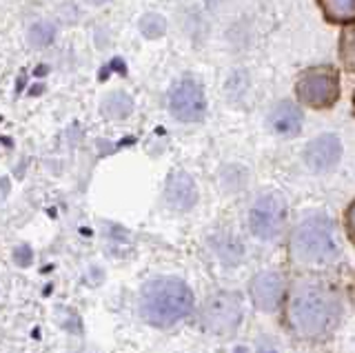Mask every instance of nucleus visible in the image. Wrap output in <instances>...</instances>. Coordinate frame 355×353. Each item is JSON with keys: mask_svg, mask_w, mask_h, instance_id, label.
I'll list each match as a JSON object with an SVG mask.
<instances>
[{"mask_svg": "<svg viewBox=\"0 0 355 353\" xmlns=\"http://www.w3.org/2000/svg\"><path fill=\"white\" fill-rule=\"evenodd\" d=\"M342 300L331 284L322 280H300L288 295V322L302 338H324L338 327Z\"/></svg>", "mask_w": 355, "mask_h": 353, "instance_id": "f257e3e1", "label": "nucleus"}, {"mask_svg": "<svg viewBox=\"0 0 355 353\" xmlns=\"http://www.w3.org/2000/svg\"><path fill=\"white\" fill-rule=\"evenodd\" d=\"M140 316L147 325L169 329L193 311V291L184 280L158 275L144 282L138 298Z\"/></svg>", "mask_w": 355, "mask_h": 353, "instance_id": "f03ea898", "label": "nucleus"}, {"mask_svg": "<svg viewBox=\"0 0 355 353\" xmlns=\"http://www.w3.org/2000/svg\"><path fill=\"white\" fill-rule=\"evenodd\" d=\"M291 251L295 260L306 264L333 262L340 253V238L333 220L327 216H309L291 236Z\"/></svg>", "mask_w": 355, "mask_h": 353, "instance_id": "7ed1b4c3", "label": "nucleus"}, {"mask_svg": "<svg viewBox=\"0 0 355 353\" xmlns=\"http://www.w3.org/2000/svg\"><path fill=\"white\" fill-rule=\"evenodd\" d=\"M242 313V300L236 291H218L207 298L200 320H202V327L209 334L229 336L240 327Z\"/></svg>", "mask_w": 355, "mask_h": 353, "instance_id": "20e7f679", "label": "nucleus"}, {"mask_svg": "<svg viewBox=\"0 0 355 353\" xmlns=\"http://www.w3.org/2000/svg\"><path fill=\"white\" fill-rule=\"evenodd\" d=\"M286 223V203L277 193H262L249 209V229L255 238L273 240Z\"/></svg>", "mask_w": 355, "mask_h": 353, "instance_id": "39448f33", "label": "nucleus"}, {"mask_svg": "<svg viewBox=\"0 0 355 353\" xmlns=\"http://www.w3.org/2000/svg\"><path fill=\"white\" fill-rule=\"evenodd\" d=\"M297 96L309 107H329L338 101L340 83L331 69H309L297 80Z\"/></svg>", "mask_w": 355, "mask_h": 353, "instance_id": "423d86ee", "label": "nucleus"}, {"mask_svg": "<svg viewBox=\"0 0 355 353\" xmlns=\"http://www.w3.org/2000/svg\"><path fill=\"white\" fill-rule=\"evenodd\" d=\"M169 112L180 123H200L207 114V98L202 87L191 78L180 80L171 89Z\"/></svg>", "mask_w": 355, "mask_h": 353, "instance_id": "0eeeda50", "label": "nucleus"}, {"mask_svg": "<svg viewBox=\"0 0 355 353\" xmlns=\"http://www.w3.org/2000/svg\"><path fill=\"white\" fill-rule=\"evenodd\" d=\"M253 304L260 311H275L284 298V280L277 271H260L253 275L249 284Z\"/></svg>", "mask_w": 355, "mask_h": 353, "instance_id": "6e6552de", "label": "nucleus"}, {"mask_svg": "<svg viewBox=\"0 0 355 353\" xmlns=\"http://www.w3.org/2000/svg\"><path fill=\"white\" fill-rule=\"evenodd\" d=\"M342 156V142L333 134H322L313 138L304 149V162L311 171H327L336 167Z\"/></svg>", "mask_w": 355, "mask_h": 353, "instance_id": "1a4fd4ad", "label": "nucleus"}, {"mask_svg": "<svg viewBox=\"0 0 355 353\" xmlns=\"http://www.w3.org/2000/svg\"><path fill=\"white\" fill-rule=\"evenodd\" d=\"M164 200L173 212H191L198 203V184L187 171H173L164 187Z\"/></svg>", "mask_w": 355, "mask_h": 353, "instance_id": "9d476101", "label": "nucleus"}, {"mask_svg": "<svg viewBox=\"0 0 355 353\" xmlns=\"http://www.w3.org/2000/svg\"><path fill=\"white\" fill-rule=\"evenodd\" d=\"M271 127L277 136H295L302 129V112L293 103H280L271 114Z\"/></svg>", "mask_w": 355, "mask_h": 353, "instance_id": "9b49d317", "label": "nucleus"}, {"mask_svg": "<svg viewBox=\"0 0 355 353\" xmlns=\"http://www.w3.org/2000/svg\"><path fill=\"white\" fill-rule=\"evenodd\" d=\"M100 112L111 120H122V118L131 116L133 98L125 92H111L103 101V105H100Z\"/></svg>", "mask_w": 355, "mask_h": 353, "instance_id": "f8f14e48", "label": "nucleus"}, {"mask_svg": "<svg viewBox=\"0 0 355 353\" xmlns=\"http://www.w3.org/2000/svg\"><path fill=\"white\" fill-rule=\"evenodd\" d=\"M327 18L336 23H351L355 20V0H320Z\"/></svg>", "mask_w": 355, "mask_h": 353, "instance_id": "ddd939ff", "label": "nucleus"}, {"mask_svg": "<svg viewBox=\"0 0 355 353\" xmlns=\"http://www.w3.org/2000/svg\"><path fill=\"white\" fill-rule=\"evenodd\" d=\"M29 45L36 47V49H44L49 47L53 38H55V27L51 23H44V20H40V23H33L31 29H29Z\"/></svg>", "mask_w": 355, "mask_h": 353, "instance_id": "4468645a", "label": "nucleus"}, {"mask_svg": "<svg viewBox=\"0 0 355 353\" xmlns=\"http://www.w3.org/2000/svg\"><path fill=\"white\" fill-rule=\"evenodd\" d=\"M138 29L147 40H158L166 31V20L160 14H144L138 23Z\"/></svg>", "mask_w": 355, "mask_h": 353, "instance_id": "2eb2a0df", "label": "nucleus"}, {"mask_svg": "<svg viewBox=\"0 0 355 353\" xmlns=\"http://www.w3.org/2000/svg\"><path fill=\"white\" fill-rule=\"evenodd\" d=\"M214 249L218 253V258L222 262H238L240 256H242V247H240V242L236 238H229V236H220L216 238L214 242Z\"/></svg>", "mask_w": 355, "mask_h": 353, "instance_id": "dca6fc26", "label": "nucleus"}, {"mask_svg": "<svg viewBox=\"0 0 355 353\" xmlns=\"http://www.w3.org/2000/svg\"><path fill=\"white\" fill-rule=\"evenodd\" d=\"M349 227H351V231L355 234V203H353L351 209H349Z\"/></svg>", "mask_w": 355, "mask_h": 353, "instance_id": "f3484780", "label": "nucleus"}, {"mask_svg": "<svg viewBox=\"0 0 355 353\" xmlns=\"http://www.w3.org/2000/svg\"><path fill=\"white\" fill-rule=\"evenodd\" d=\"M87 3H92V5H107V3H111V0H87Z\"/></svg>", "mask_w": 355, "mask_h": 353, "instance_id": "a211bd4d", "label": "nucleus"}, {"mask_svg": "<svg viewBox=\"0 0 355 353\" xmlns=\"http://www.w3.org/2000/svg\"><path fill=\"white\" fill-rule=\"evenodd\" d=\"M207 3H211V5H216V3H220V0H207Z\"/></svg>", "mask_w": 355, "mask_h": 353, "instance_id": "6ab92c4d", "label": "nucleus"}, {"mask_svg": "<svg viewBox=\"0 0 355 353\" xmlns=\"http://www.w3.org/2000/svg\"><path fill=\"white\" fill-rule=\"evenodd\" d=\"M260 353H275V351H266V349H264V351H260Z\"/></svg>", "mask_w": 355, "mask_h": 353, "instance_id": "aec40b11", "label": "nucleus"}, {"mask_svg": "<svg viewBox=\"0 0 355 353\" xmlns=\"http://www.w3.org/2000/svg\"><path fill=\"white\" fill-rule=\"evenodd\" d=\"M238 353H244V349H242V347H240V349H238Z\"/></svg>", "mask_w": 355, "mask_h": 353, "instance_id": "412c9836", "label": "nucleus"}]
</instances>
